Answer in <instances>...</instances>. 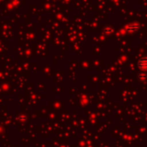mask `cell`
<instances>
[{"mask_svg":"<svg viewBox=\"0 0 147 147\" xmlns=\"http://www.w3.org/2000/svg\"><path fill=\"white\" fill-rule=\"evenodd\" d=\"M138 67L140 71H147V56L140 59L138 61Z\"/></svg>","mask_w":147,"mask_h":147,"instance_id":"6da1fadb","label":"cell"},{"mask_svg":"<svg viewBox=\"0 0 147 147\" xmlns=\"http://www.w3.org/2000/svg\"><path fill=\"white\" fill-rule=\"evenodd\" d=\"M138 78H139L140 81H146V80H147L146 71H140L138 74Z\"/></svg>","mask_w":147,"mask_h":147,"instance_id":"7a4b0ae2","label":"cell"}]
</instances>
